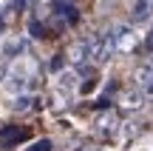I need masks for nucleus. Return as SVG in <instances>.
Segmentation results:
<instances>
[{
    "instance_id": "423d86ee",
    "label": "nucleus",
    "mask_w": 153,
    "mask_h": 151,
    "mask_svg": "<svg viewBox=\"0 0 153 151\" xmlns=\"http://www.w3.org/2000/svg\"><path fill=\"white\" fill-rule=\"evenodd\" d=\"M150 11H153V0H139L136 3V9H133V20H148L150 17Z\"/></svg>"
},
{
    "instance_id": "0eeeda50",
    "label": "nucleus",
    "mask_w": 153,
    "mask_h": 151,
    "mask_svg": "<svg viewBox=\"0 0 153 151\" xmlns=\"http://www.w3.org/2000/svg\"><path fill=\"white\" fill-rule=\"evenodd\" d=\"M122 97H125V100H122V103H125V108H142V97L145 94H139V91H125V94H122Z\"/></svg>"
},
{
    "instance_id": "20e7f679",
    "label": "nucleus",
    "mask_w": 153,
    "mask_h": 151,
    "mask_svg": "<svg viewBox=\"0 0 153 151\" xmlns=\"http://www.w3.org/2000/svg\"><path fill=\"white\" fill-rule=\"evenodd\" d=\"M97 128L102 131V134H114V131L119 128V120H116V114H102V117L97 120Z\"/></svg>"
},
{
    "instance_id": "6e6552de",
    "label": "nucleus",
    "mask_w": 153,
    "mask_h": 151,
    "mask_svg": "<svg viewBox=\"0 0 153 151\" xmlns=\"http://www.w3.org/2000/svg\"><path fill=\"white\" fill-rule=\"evenodd\" d=\"M28 151H51V143H48V140H43V143H34V146L28 148Z\"/></svg>"
},
{
    "instance_id": "1a4fd4ad",
    "label": "nucleus",
    "mask_w": 153,
    "mask_h": 151,
    "mask_svg": "<svg viewBox=\"0 0 153 151\" xmlns=\"http://www.w3.org/2000/svg\"><path fill=\"white\" fill-rule=\"evenodd\" d=\"M145 46H148V51H153V32L148 34V40H145Z\"/></svg>"
},
{
    "instance_id": "f257e3e1",
    "label": "nucleus",
    "mask_w": 153,
    "mask_h": 151,
    "mask_svg": "<svg viewBox=\"0 0 153 151\" xmlns=\"http://www.w3.org/2000/svg\"><path fill=\"white\" fill-rule=\"evenodd\" d=\"M139 37L131 26H114L111 32H105V54H131L136 49Z\"/></svg>"
},
{
    "instance_id": "39448f33",
    "label": "nucleus",
    "mask_w": 153,
    "mask_h": 151,
    "mask_svg": "<svg viewBox=\"0 0 153 151\" xmlns=\"http://www.w3.org/2000/svg\"><path fill=\"white\" fill-rule=\"evenodd\" d=\"M51 9H54L57 14H62V17L68 20V23H76V11H74V6H71V3H62V0H54V3H51Z\"/></svg>"
},
{
    "instance_id": "9d476101",
    "label": "nucleus",
    "mask_w": 153,
    "mask_h": 151,
    "mask_svg": "<svg viewBox=\"0 0 153 151\" xmlns=\"http://www.w3.org/2000/svg\"><path fill=\"white\" fill-rule=\"evenodd\" d=\"M0 32H3V17H0Z\"/></svg>"
},
{
    "instance_id": "7ed1b4c3",
    "label": "nucleus",
    "mask_w": 153,
    "mask_h": 151,
    "mask_svg": "<svg viewBox=\"0 0 153 151\" xmlns=\"http://www.w3.org/2000/svg\"><path fill=\"white\" fill-rule=\"evenodd\" d=\"M28 131L20 128V125H6V128H0V146H14V143L26 140Z\"/></svg>"
},
{
    "instance_id": "f03ea898",
    "label": "nucleus",
    "mask_w": 153,
    "mask_h": 151,
    "mask_svg": "<svg viewBox=\"0 0 153 151\" xmlns=\"http://www.w3.org/2000/svg\"><path fill=\"white\" fill-rule=\"evenodd\" d=\"M136 83L142 86V94L148 97V100H153V60L145 63V66L136 71Z\"/></svg>"
}]
</instances>
